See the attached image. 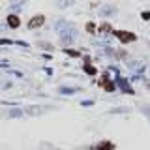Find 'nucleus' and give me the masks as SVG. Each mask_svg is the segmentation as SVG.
<instances>
[{
    "mask_svg": "<svg viewBox=\"0 0 150 150\" xmlns=\"http://www.w3.org/2000/svg\"><path fill=\"white\" fill-rule=\"evenodd\" d=\"M54 28H56V32L60 34V38H62V41H64L66 45L73 41V36H75L73 25H69V23H66V21H58Z\"/></svg>",
    "mask_w": 150,
    "mask_h": 150,
    "instance_id": "obj_1",
    "label": "nucleus"
},
{
    "mask_svg": "<svg viewBox=\"0 0 150 150\" xmlns=\"http://www.w3.org/2000/svg\"><path fill=\"white\" fill-rule=\"evenodd\" d=\"M109 77H111L109 73H103L101 77H100V86H101V88H105L107 92H115V83H111V81H109Z\"/></svg>",
    "mask_w": 150,
    "mask_h": 150,
    "instance_id": "obj_2",
    "label": "nucleus"
},
{
    "mask_svg": "<svg viewBox=\"0 0 150 150\" xmlns=\"http://www.w3.org/2000/svg\"><path fill=\"white\" fill-rule=\"evenodd\" d=\"M115 36L118 38L122 43H128V41H133L135 40V34H131V32H122V30H116Z\"/></svg>",
    "mask_w": 150,
    "mask_h": 150,
    "instance_id": "obj_3",
    "label": "nucleus"
},
{
    "mask_svg": "<svg viewBox=\"0 0 150 150\" xmlns=\"http://www.w3.org/2000/svg\"><path fill=\"white\" fill-rule=\"evenodd\" d=\"M43 23H45V17L43 15H36V17H32L30 21H28V28H32V30H34V28H40Z\"/></svg>",
    "mask_w": 150,
    "mask_h": 150,
    "instance_id": "obj_4",
    "label": "nucleus"
},
{
    "mask_svg": "<svg viewBox=\"0 0 150 150\" xmlns=\"http://www.w3.org/2000/svg\"><path fill=\"white\" fill-rule=\"evenodd\" d=\"M116 81H118V84H120V88H122V92H126V94H135L133 90H131V86L128 84V81H126L124 77H118L116 79Z\"/></svg>",
    "mask_w": 150,
    "mask_h": 150,
    "instance_id": "obj_5",
    "label": "nucleus"
},
{
    "mask_svg": "<svg viewBox=\"0 0 150 150\" xmlns=\"http://www.w3.org/2000/svg\"><path fill=\"white\" fill-rule=\"evenodd\" d=\"M8 25L11 26V28H17L19 25H21V19H19L17 15H9L8 17Z\"/></svg>",
    "mask_w": 150,
    "mask_h": 150,
    "instance_id": "obj_6",
    "label": "nucleus"
},
{
    "mask_svg": "<svg viewBox=\"0 0 150 150\" xmlns=\"http://www.w3.org/2000/svg\"><path fill=\"white\" fill-rule=\"evenodd\" d=\"M58 92L60 94H75V92H77V88H73V86H60Z\"/></svg>",
    "mask_w": 150,
    "mask_h": 150,
    "instance_id": "obj_7",
    "label": "nucleus"
},
{
    "mask_svg": "<svg viewBox=\"0 0 150 150\" xmlns=\"http://www.w3.org/2000/svg\"><path fill=\"white\" fill-rule=\"evenodd\" d=\"M112 148V143H109V141H107V143H101V144H98L96 146V150H111Z\"/></svg>",
    "mask_w": 150,
    "mask_h": 150,
    "instance_id": "obj_8",
    "label": "nucleus"
},
{
    "mask_svg": "<svg viewBox=\"0 0 150 150\" xmlns=\"http://www.w3.org/2000/svg\"><path fill=\"white\" fill-rule=\"evenodd\" d=\"M41 111H43L41 107H28V109H26V112H28V115H40Z\"/></svg>",
    "mask_w": 150,
    "mask_h": 150,
    "instance_id": "obj_9",
    "label": "nucleus"
},
{
    "mask_svg": "<svg viewBox=\"0 0 150 150\" xmlns=\"http://www.w3.org/2000/svg\"><path fill=\"white\" fill-rule=\"evenodd\" d=\"M100 32H101V34H109V32H111V25H107V23H103V25L100 26Z\"/></svg>",
    "mask_w": 150,
    "mask_h": 150,
    "instance_id": "obj_10",
    "label": "nucleus"
},
{
    "mask_svg": "<svg viewBox=\"0 0 150 150\" xmlns=\"http://www.w3.org/2000/svg\"><path fill=\"white\" fill-rule=\"evenodd\" d=\"M101 13H103V15H112V13H116V9L115 8H103Z\"/></svg>",
    "mask_w": 150,
    "mask_h": 150,
    "instance_id": "obj_11",
    "label": "nucleus"
},
{
    "mask_svg": "<svg viewBox=\"0 0 150 150\" xmlns=\"http://www.w3.org/2000/svg\"><path fill=\"white\" fill-rule=\"evenodd\" d=\"M84 69H86V71H88V73H90V75H96V69H94V68H92V66H90V64H88V60H86V62H84Z\"/></svg>",
    "mask_w": 150,
    "mask_h": 150,
    "instance_id": "obj_12",
    "label": "nucleus"
},
{
    "mask_svg": "<svg viewBox=\"0 0 150 150\" xmlns=\"http://www.w3.org/2000/svg\"><path fill=\"white\" fill-rule=\"evenodd\" d=\"M71 4H73V0H60L58 6L60 8H66V6H71Z\"/></svg>",
    "mask_w": 150,
    "mask_h": 150,
    "instance_id": "obj_13",
    "label": "nucleus"
},
{
    "mask_svg": "<svg viewBox=\"0 0 150 150\" xmlns=\"http://www.w3.org/2000/svg\"><path fill=\"white\" fill-rule=\"evenodd\" d=\"M86 30H88V32H96V26H94V23H88V25H86Z\"/></svg>",
    "mask_w": 150,
    "mask_h": 150,
    "instance_id": "obj_14",
    "label": "nucleus"
},
{
    "mask_svg": "<svg viewBox=\"0 0 150 150\" xmlns=\"http://www.w3.org/2000/svg\"><path fill=\"white\" fill-rule=\"evenodd\" d=\"M141 17H143L144 21H148V19H150V11H143V13H141Z\"/></svg>",
    "mask_w": 150,
    "mask_h": 150,
    "instance_id": "obj_15",
    "label": "nucleus"
},
{
    "mask_svg": "<svg viewBox=\"0 0 150 150\" xmlns=\"http://www.w3.org/2000/svg\"><path fill=\"white\" fill-rule=\"evenodd\" d=\"M81 105H83V107H92V105H94V101H90V100H86V101H83Z\"/></svg>",
    "mask_w": 150,
    "mask_h": 150,
    "instance_id": "obj_16",
    "label": "nucleus"
},
{
    "mask_svg": "<svg viewBox=\"0 0 150 150\" xmlns=\"http://www.w3.org/2000/svg\"><path fill=\"white\" fill-rule=\"evenodd\" d=\"M21 115H23V112H21V111H17V109H15V111H11V112H9V116H21Z\"/></svg>",
    "mask_w": 150,
    "mask_h": 150,
    "instance_id": "obj_17",
    "label": "nucleus"
},
{
    "mask_svg": "<svg viewBox=\"0 0 150 150\" xmlns=\"http://www.w3.org/2000/svg\"><path fill=\"white\" fill-rule=\"evenodd\" d=\"M124 111H126V109H124V107H120V109H112L111 112H124Z\"/></svg>",
    "mask_w": 150,
    "mask_h": 150,
    "instance_id": "obj_18",
    "label": "nucleus"
}]
</instances>
